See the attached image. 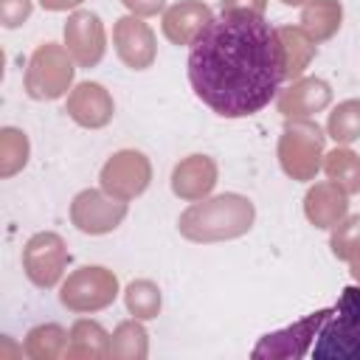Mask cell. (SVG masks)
I'll use <instances>...</instances> for the list:
<instances>
[{"label":"cell","instance_id":"1","mask_svg":"<svg viewBox=\"0 0 360 360\" xmlns=\"http://www.w3.org/2000/svg\"><path fill=\"white\" fill-rule=\"evenodd\" d=\"M188 82L217 115H256L281 93L284 48L278 28L253 11L211 17L188 45Z\"/></svg>","mask_w":360,"mask_h":360},{"label":"cell","instance_id":"2","mask_svg":"<svg viewBox=\"0 0 360 360\" xmlns=\"http://www.w3.org/2000/svg\"><path fill=\"white\" fill-rule=\"evenodd\" d=\"M253 219H256L253 202L245 194L228 191V194H217V197L191 202L180 214L177 231L188 242L211 245V242H228V239L248 233L253 228Z\"/></svg>","mask_w":360,"mask_h":360},{"label":"cell","instance_id":"3","mask_svg":"<svg viewBox=\"0 0 360 360\" xmlns=\"http://www.w3.org/2000/svg\"><path fill=\"white\" fill-rule=\"evenodd\" d=\"M315 360H360V287H343L338 307L321 326Z\"/></svg>","mask_w":360,"mask_h":360},{"label":"cell","instance_id":"4","mask_svg":"<svg viewBox=\"0 0 360 360\" xmlns=\"http://www.w3.org/2000/svg\"><path fill=\"white\" fill-rule=\"evenodd\" d=\"M323 129L312 118H287L278 135V163L287 177L298 183L315 180L323 166Z\"/></svg>","mask_w":360,"mask_h":360},{"label":"cell","instance_id":"5","mask_svg":"<svg viewBox=\"0 0 360 360\" xmlns=\"http://www.w3.org/2000/svg\"><path fill=\"white\" fill-rule=\"evenodd\" d=\"M73 56L68 53L65 45H56V42H45L39 45L31 59H28V68H25V93L34 98V101H53V98H62L70 84H73Z\"/></svg>","mask_w":360,"mask_h":360},{"label":"cell","instance_id":"6","mask_svg":"<svg viewBox=\"0 0 360 360\" xmlns=\"http://www.w3.org/2000/svg\"><path fill=\"white\" fill-rule=\"evenodd\" d=\"M115 298H118V278L112 270L98 267V264H84V267L73 270L62 281V290H59L62 307L76 315L98 312V309L110 307Z\"/></svg>","mask_w":360,"mask_h":360},{"label":"cell","instance_id":"7","mask_svg":"<svg viewBox=\"0 0 360 360\" xmlns=\"http://www.w3.org/2000/svg\"><path fill=\"white\" fill-rule=\"evenodd\" d=\"M329 315H332V309H315L312 315H307L278 332L262 335L259 343L253 346L250 357L253 360H298V357H304Z\"/></svg>","mask_w":360,"mask_h":360},{"label":"cell","instance_id":"8","mask_svg":"<svg viewBox=\"0 0 360 360\" xmlns=\"http://www.w3.org/2000/svg\"><path fill=\"white\" fill-rule=\"evenodd\" d=\"M68 262H70L68 245L53 231L34 233L22 248V270H25L28 281L34 287H39V290L56 287L62 281V276H65Z\"/></svg>","mask_w":360,"mask_h":360},{"label":"cell","instance_id":"9","mask_svg":"<svg viewBox=\"0 0 360 360\" xmlns=\"http://www.w3.org/2000/svg\"><path fill=\"white\" fill-rule=\"evenodd\" d=\"M98 183H101V188L107 194L129 202V200L141 197L149 188V183H152V163L138 149H121V152H115L101 166Z\"/></svg>","mask_w":360,"mask_h":360},{"label":"cell","instance_id":"10","mask_svg":"<svg viewBox=\"0 0 360 360\" xmlns=\"http://www.w3.org/2000/svg\"><path fill=\"white\" fill-rule=\"evenodd\" d=\"M127 217V202L107 194L104 188H84L70 202V222L90 236L115 231Z\"/></svg>","mask_w":360,"mask_h":360},{"label":"cell","instance_id":"11","mask_svg":"<svg viewBox=\"0 0 360 360\" xmlns=\"http://www.w3.org/2000/svg\"><path fill=\"white\" fill-rule=\"evenodd\" d=\"M65 48L79 68H96L107 51L104 22L96 11L76 8L65 22Z\"/></svg>","mask_w":360,"mask_h":360},{"label":"cell","instance_id":"12","mask_svg":"<svg viewBox=\"0 0 360 360\" xmlns=\"http://www.w3.org/2000/svg\"><path fill=\"white\" fill-rule=\"evenodd\" d=\"M112 45L118 59L132 68V70H146L155 62L158 53V42H155V31L143 22V17L127 14L121 20H115L112 25Z\"/></svg>","mask_w":360,"mask_h":360},{"label":"cell","instance_id":"13","mask_svg":"<svg viewBox=\"0 0 360 360\" xmlns=\"http://www.w3.org/2000/svg\"><path fill=\"white\" fill-rule=\"evenodd\" d=\"M65 112L84 129H101L112 121L115 104L104 84L98 82H79L65 101Z\"/></svg>","mask_w":360,"mask_h":360},{"label":"cell","instance_id":"14","mask_svg":"<svg viewBox=\"0 0 360 360\" xmlns=\"http://www.w3.org/2000/svg\"><path fill=\"white\" fill-rule=\"evenodd\" d=\"M332 101V87L318 76H301L287 90L278 93V112L287 118H309L321 110H326Z\"/></svg>","mask_w":360,"mask_h":360},{"label":"cell","instance_id":"15","mask_svg":"<svg viewBox=\"0 0 360 360\" xmlns=\"http://www.w3.org/2000/svg\"><path fill=\"white\" fill-rule=\"evenodd\" d=\"M217 177H219V169H217L214 158L188 155L172 169V191L186 202H197L214 191Z\"/></svg>","mask_w":360,"mask_h":360},{"label":"cell","instance_id":"16","mask_svg":"<svg viewBox=\"0 0 360 360\" xmlns=\"http://www.w3.org/2000/svg\"><path fill=\"white\" fill-rule=\"evenodd\" d=\"M211 8L202 0H180L163 11L160 28L172 45H191L197 34L211 22Z\"/></svg>","mask_w":360,"mask_h":360},{"label":"cell","instance_id":"17","mask_svg":"<svg viewBox=\"0 0 360 360\" xmlns=\"http://www.w3.org/2000/svg\"><path fill=\"white\" fill-rule=\"evenodd\" d=\"M304 214L315 228H335L346 214H349V194L332 183V180H321L315 183L307 197H304Z\"/></svg>","mask_w":360,"mask_h":360},{"label":"cell","instance_id":"18","mask_svg":"<svg viewBox=\"0 0 360 360\" xmlns=\"http://www.w3.org/2000/svg\"><path fill=\"white\" fill-rule=\"evenodd\" d=\"M68 360H104L110 357V335L98 321L79 318L68 332Z\"/></svg>","mask_w":360,"mask_h":360},{"label":"cell","instance_id":"19","mask_svg":"<svg viewBox=\"0 0 360 360\" xmlns=\"http://www.w3.org/2000/svg\"><path fill=\"white\" fill-rule=\"evenodd\" d=\"M340 22H343V6H340V0H307L301 6L298 28L315 45L332 39L340 31Z\"/></svg>","mask_w":360,"mask_h":360},{"label":"cell","instance_id":"20","mask_svg":"<svg viewBox=\"0 0 360 360\" xmlns=\"http://www.w3.org/2000/svg\"><path fill=\"white\" fill-rule=\"evenodd\" d=\"M278 39H281V48H284V79L295 82L309 68V62L315 56V42L298 25H281Z\"/></svg>","mask_w":360,"mask_h":360},{"label":"cell","instance_id":"21","mask_svg":"<svg viewBox=\"0 0 360 360\" xmlns=\"http://www.w3.org/2000/svg\"><path fill=\"white\" fill-rule=\"evenodd\" d=\"M326 180L338 183L346 194H357L360 191V158L349 149V146H338L329 155H323V166Z\"/></svg>","mask_w":360,"mask_h":360},{"label":"cell","instance_id":"22","mask_svg":"<svg viewBox=\"0 0 360 360\" xmlns=\"http://www.w3.org/2000/svg\"><path fill=\"white\" fill-rule=\"evenodd\" d=\"M68 332L59 323H39L25 335V354L31 360H56L65 357Z\"/></svg>","mask_w":360,"mask_h":360},{"label":"cell","instance_id":"23","mask_svg":"<svg viewBox=\"0 0 360 360\" xmlns=\"http://www.w3.org/2000/svg\"><path fill=\"white\" fill-rule=\"evenodd\" d=\"M124 304H127V312L138 321H152L160 315V307H163V295H160V287L149 278H138V281H129L127 290H124Z\"/></svg>","mask_w":360,"mask_h":360},{"label":"cell","instance_id":"24","mask_svg":"<svg viewBox=\"0 0 360 360\" xmlns=\"http://www.w3.org/2000/svg\"><path fill=\"white\" fill-rule=\"evenodd\" d=\"M146 352H149L146 329L141 326L138 318L121 321L115 326V332L110 335V357H118V360H143Z\"/></svg>","mask_w":360,"mask_h":360},{"label":"cell","instance_id":"25","mask_svg":"<svg viewBox=\"0 0 360 360\" xmlns=\"http://www.w3.org/2000/svg\"><path fill=\"white\" fill-rule=\"evenodd\" d=\"M326 135L340 146H349L360 138V98H346L329 112Z\"/></svg>","mask_w":360,"mask_h":360},{"label":"cell","instance_id":"26","mask_svg":"<svg viewBox=\"0 0 360 360\" xmlns=\"http://www.w3.org/2000/svg\"><path fill=\"white\" fill-rule=\"evenodd\" d=\"M28 135L17 127H3L0 129V177L17 174L28 163Z\"/></svg>","mask_w":360,"mask_h":360},{"label":"cell","instance_id":"27","mask_svg":"<svg viewBox=\"0 0 360 360\" xmlns=\"http://www.w3.org/2000/svg\"><path fill=\"white\" fill-rule=\"evenodd\" d=\"M329 248H332L335 259H340V262H352L354 256H360V214L343 217L332 228Z\"/></svg>","mask_w":360,"mask_h":360},{"label":"cell","instance_id":"28","mask_svg":"<svg viewBox=\"0 0 360 360\" xmlns=\"http://www.w3.org/2000/svg\"><path fill=\"white\" fill-rule=\"evenodd\" d=\"M31 0H0V22L6 28H17L31 17Z\"/></svg>","mask_w":360,"mask_h":360},{"label":"cell","instance_id":"29","mask_svg":"<svg viewBox=\"0 0 360 360\" xmlns=\"http://www.w3.org/2000/svg\"><path fill=\"white\" fill-rule=\"evenodd\" d=\"M121 3H124L127 11L135 14V17H155V14H160L163 6H166V0H121Z\"/></svg>","mask_w":360,"mask_h":360},{"label":"cell","instance_id":"30","mask_svg":"<svg viewBox=\"0 0 360 360\" xmlns=\"http://www.w3.org/2000/svg\"><path fill=\"white\" fill-rule=\"evenodd\" d=\"M219 6H222V11H253V14H264L267 0H222Z\"/></svg>","mask_w":360,"mask_h":360},{"label":"cell","instance_id":"31","mask_svg":"<svg viewBox=\"0 0 360 360\" xmlns=\"http://www.w3.org/2000/svg\"><path fill=\"white\" fill-rule=\"evenodd\" d=\"M84 0H39V6L45 11H70V8H79Z\"/></svg>","mask_w":360,"mask_h":360},{"label":"cell","instance_id":"32","mask_svg":"<svg viewBox=\"0 0 360 360\" xmlns=\"http://www.w3.org/2000/svg\"><path fill=\"white\" fill-rule=\"evenodd\" d=\"M349 273H352L354 281H360V256H354V259L349 262Z\"/></svg>","mask_w":360,"mask_h":360},{"label":"cell","instance_id":"33","mask_svg":"<svg viewBox=\"0 0 360 360\" xmlns=\"http://www.w3.org/2000/svg\"><path fill=\"white\" fill-rule=\"evenodd\" d=\"M281 3H284V6H304L307 0H281Z\"/></svg>","mask_w":360,"mask_h":360}]
</instances>
